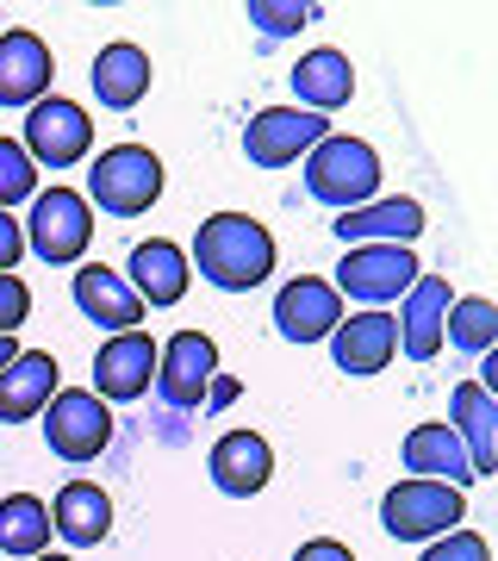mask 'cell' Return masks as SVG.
<instances>
[{
	"label": "cell",
	"instance_id": "obj_7",
	"mask_svg": "<svg viewBox=\"0 0 498 561\" xmlns=\"http://www.w3.org/2000/svg\"><path fill=\"white\" fill-rule=\"evenodd\" d=\"M418 275L424 268H418V256H412L405 243H356V250H343L331 287L349 294V300H361L368 312H380L386 300H405Z\"/></svg>",
	"mask_w": 498,
	"mask_h": 561
},
{
	"label": "cell",
	"instance_id": "obj_34",
	"mask_svg": "<svg viewBox=\"0 0 498 561\" xmlns=\"http://www.w3.org/2000/svg\"><path fill=\"white\" fill-rule=\"evenodd\" d=\"M238 400V381H224V375H212V387H206V405L219 412V405H231Z\"/></svg>",
	"mask_w": 498,
	"mask_h": 561
},
{
	"label": "cell",
	"instance_id": "obj_19",
	"mask_svg": "<svg viewBox=\"0 0 498 561\" xmlns=\"http://www.w3.org/2000/svg\"><path fill=\"white\" fill-rule=\"evenodd\" d=\"M331 356H337V368L343 375H356V381L380 375V368L398 356L393 319H386V312H349V319L331 331Z\"/></svg>",
	"mask_w": 498,
	"mask_h": 561
},
{
	"label": "cell",
	"instance_id": "obj_10",
	"mask_svg": "<svg viewBox=\"0 0 498 561\" xmlns=\"http://www.w3.org/2000/svg\"><path fill=\"white\" fill-rule=\"evenodd\" d=\"M331 138V119L319 113H299V106H262L256 119L243 125V157L256 162V169H287L299 162L312 144Z\"/></svg>",
	"mask_w": 498,
	"mask_h": 561
},
{
	"label": "cell",
	"instance_id": "obj_4",
	"mask_svg": "<svg viewBox=\"0 0 498 561\" xmlns=\"http://www.w3.org/2000/svg\"><path fill=\"white\" fill-rule=\"evenodd\" d=\"M25 231V250L50 268H69V262L88 256V243H94V206L81 201L76 187H44L32 194V219L20 225Z\"/></svg>",
	"mask_w": 498,
	"mask_h": 561
},
{
	"label": "cell",
	"instance_id": "obj_31",
	"mask_svg": "<svg viewBox=\"0 0 498 561\" xmlns=\"http://www.w3.org/2000/svg\"><path fill=\"white\" fill-rule=\"evenodd\" d=\"M32 319V287L20 275H0V337H13Z\"/></svg>",
	"mask_w": 498,
	"mask_h": 561
},
{
	"label": "cell",
	"instance_id": "obj_27",
	"mask_svg": "<svg viewBox=\"0 0 498 561\" xmlns=\"http://www.w3.org/2000/svg\"><path fill=\"white\" fill-rule=\"evenodd\" d=\"M442 337L455 343V350H474V356H486L498 343V306L493 300H449V319H442Z\"/></svg>",
	"mask_w": 498,
	"mask_h": 561
},
{
	"label": "cell",
	"instance_id": "obj_17",
	"mask_svg": "<svg viewBox=\"0 0 498 561\" xmlns=\"http://www.w3.org/2000/svg\"><path fill=\"white\" fill-rule=\"evenodd\" d=\"M187 280H194L187 250H181V243H169V238L138 243V250H131V262H125V287L143 300V312H150V306H181Z\"/></svg>",
	"mask_w": 498,
	"mask_h": 561
},
{
	"label": "cell",
	"instance_id": "obj_36",
	"mask_svg": "<svg viewBox=\"0 0 498 561\" xmlns=\"http://www.w3.org/2000/svg\"><path fill=\"white\" fill-rule=\"evenodd\" d=\"M38 561H69V556H38Z\"/></svg>",
	"mask_w": 498,
	"mask_h": 561
},
{
	"label": "cell",
	"instance_id": "obj_18",
	"mask_svg": "<svg viewBox=\"0 0 498 561\" xmlns=\"http://www.w3.org/2000/svg\"><path fill=\"white\" fill-rule=\"evenodd\" d=\"M287 81H293L299 113H319V119H331L337 106L356 101V62L343 57V50H305Z\"/></svg>",
	"mask_w": 498,
	"mask_h": 561
},
{
	"label": "cell",
	"instance_id": "obj_24",
	"mask_svg": "<svg viewBox=\"0 0 498 561\" xmlns=\"http://www.w3.org/2000/svg\"><path fill=\"white\" fill-rule=\"evenodd\" d=\"M405 468H412V481H442V486H467L474 481V468H467V449L449 424H418L412 437H405Z\"/></svg>",
	"mask_w": 498,
	"mask_h": 561
},
{
	"label": "cell",
	"instance_id": "obj_29",
	"mask_svg": "<svg viewBox=\"0 0 498 561\" xmlns=\"http://www.w3.org/2000/svg\"><path fill=\"white\" fill-rule=\"evenodd\" d=\"M305 20H319V7H299V0H250V25H262L268 38H287Z\"/></svg>",
	"mask_w": 498,
	"mask_h": 561
},
{
	"label": "cell",
	"instance_id": "obj_15",
	"mask_svg": "<svg viewBox=\"0 0 498 561\" xmlns=\"http://www.w3.org/2000/svg\"><path fill=\"white\" fill-rule=\"evenodd\" d=\"M449 431L461 437V449H467V468H474V481H486V474H498V393H486L479 381H461L455 393H449Z\"/></svg>",
	"mask_w": 498,
	"mask_h": 561
},
{
	"label": "cell",
	"instance_id": "obj_23",
	"mask_svg": "<svg viewBox=\"0 0 498 561\" xmlns=\"http://www.w3.org/2000/svg\"><path fill=\"white\" fill-rule=\"evenodd\" d=\"M343 238V250H356V243H412L424 238V206L418 201H368L356 206V213H337V225H331Z\"/></svg>",
	"mask_w": 498,
	"mask_h": 561
},
{
	"label": "cell",
	"instance_id": "obj_25",
	"mask_svg": "<svg viewBox=\"0 0 498 561\" xmlns=\"http://www.w3.org/2000/svg\"><path fill=\"white\" fill-rule=\"evenodd\" d=\"M106 530H113V500L94 481L62 486L57 505H50V537L76 542V549H94V542H106Z\"/></svg>",
	"mask_w": 498,
	"mask_h": 561
},
{
	"label": "cell",
	"instance_id": "obj_12",
	"mask_svg": "<svg viewBox=\"0 0 498 561\" xmlns=\"http://www.w3.org/2000/svg\"><path fill=\"white\" fill-rule=\"evenodd\" d=\"M343 324V294L319 275H299L275 294V331L287 343H324Z\"/></svg>",
	"mask_w": 498,
	"mask_h": 561
},
{
	"label": "cell",
	"instance_id": "obj_30",
	"mask_svg": "<svg viewBox=\"0 0 498 561\" xmlns=\"http://www.w3.org/2000/svg\"><path fill=\"white\" fill-rule=\"evenodd\" d=\"M418 561H493V549H486L479 530H449V537H437Z\"/></svg>",
	"mask_w": 498,
	"mask_h": 561
},
{
	"label": "cell",
	"instance_id": "obj_28",
	"mask_svg": "<svg viewBox=\"0 0 498 561\" xmlns=\"http://www.w3.org/2000/svg\"><path fill=\"white\" fill-rule=\"evenodd\" d=\"M38 194V169H32V157L20 150V138H0V213L7 206H20Z\"/></svg>",
	"mask_w": 498,
	"mask_h": 561
},
{
	"label": "cell",
	"instance_id": "obj_16",
	"mask_svg": "<svg viewBox=\"0 0 498 561\" xmlns=\"http://www.w3.org/2000/svg\"><path fill=\"white\" fill-rule=\"evenodd\" d=\"M57 381H62V368L50 350H20V356L0 368V424L38 419L44 405L57 400Z\"/></svg>",
	"mask_w": 498,
	"mask_h": 561
},
{
	"label": "cell",
	"instance_id": "obj_5",
	"mask_svg": "<svg viewBox=\"0 0 498 561\" xmlns=\"http://www.w3.org/2000/svg\"><path fill=\"white\" fill-rule=\"evenodd\" d=\"M461 518H467V500H461V486L442 481H398L380 500V530L398 542H437L461 530Z\"/></svg>",
	"mask_w": 498,
	"mask_h": 561
},
{
	"label": "cell",
	"instance_id": "obj_21",
	"mask_svg": "<svg viewBox=\"0 0 498 561\" xmlns=\"http://www.w3.org/2000/svg\"><path fill=\"white\" fill-rule=\"evenodd\" d=\"M150 76H157V69H150V50L119 38L94 57V76L88 81H94V101L106 106V113H131V106L150 94Z\"/></svg>",
	"mask_w": 498,
	"mask_h": 561
},
{
	"label": "cell",
	"instance_id": "obj_35",
	"mask_svg": "<svg viewBox=\"0 0 498 561\" xmlns=\"http://www.w3.org/2000/svg\"><path fill=\"white\" fill-rule=\"evenodd\" d=\"M13 356H20V337H0V368H7Z\"/></svg>",
	"mask_w": 498,
	"mask_h": 561
},
{
	"label": "cell",
	"instance_id": "obj_9",
	"mask_svg": "<svg viewBox=\"0 0 498 561\" xmlns=\"http://www.w3.org/2000/svg\"><path fill=\"white\" fill-rule=\"evenodd\" d=\"M219 375V343L206 331H175V337L157 350V393L169 412H194L206 405V387Z\"/></svg>",
	"mask_w": 498,
	"mask_h": 561
},
{
	"label": "cell",
	"instance_id": "obj_11",
	"mask_svg": "<svg viewBox=\"0 0 498 561\" xmlns=\"http://www.w3.org/2000/svg\"><path fill=\"white\" fill-rule=\"evenodd\" d=\"M150 381H157V343L143 337V331H119V337H106L94 350V400H143L150 393Z\"/></svg>",
	"mask_w": 498,
	"mask_h": 561
},
{
	"label": "cell",
	"instance_id": "obj_22",
	"mask_svg": "<svg viewBox=\"0 0 498 561\" xmlns=\"http://www.w3.org/2000/svg\"><path fill=\"white\" fill-rule=\"evenodd\" d=\"M76 306H81L94 324H106L113 337H119V331H138V324H143V300L125 287L119 268H106V262H81V268H76Z\"/></svg>",
	"mask_w": 498,
	"mask_h": 561
},
{
	"label": "cell",
	"instance_id": "obj_3",
	"mask_svg": "<svg viewBox=\"0 0 498 561\" xmlns=\"http://www.w3.org/2000/svg\"><path fill=\"white\" fill-rule=\"evenodd\" d=\"M88 206H100L106 219H138L150 206L162 201V162L157 150H143V144H113V150H100L94 169H88Z\"/></svg>",
	"mask_w": 498,
	"mask_h": 561
},
{
	"label": "cell",
	"instance_id": "obj_20",
	"mask_svg": "<svg viewBox=\"0 0 498 561\" xmlns=\"http://www.w3.org/2000/svg\"><path fill=\"white\" fill-rule=\"evenodd\" d=\"M442 319H449V280L442 275H418L412 280V294H405V306H398V350L412 362H430L442 350Z\"/></svg>",
	"mask_w": 498,
	"mask_h": 561
},
{
	"label": "cell",
	"instance_id": "obj_6",
	"mask_svg": "<svg viewBox=\"0 0 498 561\" xmlns=\"http://www.w3.org/2000/svg\"><path fill=\"white\" fill-rule=\"evenodd\" d=\"M20 150L32 157V169H76V162L94 150V119H88V106L62 101V94H44L38 106H25Z\"/></svg>",
	"mask_w": 498,
	"mask_h": 561
},
{
	"label": "cell",
	"instance_id": "obj_33",
	"mask_svg": "<svg viewBox=\"0 0 498 561\" xmlns=\"http://www.w3.org/2000/svg\"><path fill=\"white\" fill-rule=\"evenodd\" d=\"M293 561H356V556H349V542H337V537H312V542L293 549Z\"/></svg>",
	"mask_w": 498,
	"mask_h": 561
},
{
	"label": "cell",
	"instance_id": "obj_8",
	"mask_svg": "<svg viewBox=\"0 0 498 561\" xmlns=\"http://www.w3.org/2000/svg\"><path fill=\"white\" fill-rule=\"evenodd\" d=\"M44 419V443H50V456L62 461H94L106 443H113V412L106 400H94L88 387H57V400L38 412Z\"/></svg>",
	"mask_w": 498,
	"mask_h": 561
},
{
	"label": "cell",
	"instance_id": "obj_13",
	"mask_svg": "<svg viewBox=\"0 0 498 561\" xmlns=\"http://www.w3.org/2000/svg\"><path fill=\"white\" fill-rule=\"evenodd\" d=\"M206 474H212V486L231 493V500H256L262 486H268V474H275V449H268V437H256V431H224V437L212 443V456H206Z\"/></svg>",
	"mask_w": 498,
	"mask_h": 561
},
{
	"label": "cell",
	"instance_id": "obj_14",
	"mask_svg": "<svg viewBox=\"0 0 498 561\" xmlns=\"http://www.w3.org/2000/svg\"><path fill=\"white\" fill-rule=\"evenodd\" d=\"M57 57L38 32H0V106H38L50 94Z\"/></svg>",
	"mask_w": 498,
	"mask_h": 561
},
{
	"label": "cell",
	"instance_id": "obj_26",
	"mask_svg": "<svg viewBox=\"0 0 498 561\" xmlns=\"http://www.w3.org/2000/svg\"><path fill=\"white\" fill-rule=\"evenodd\" d=\"M0 556L20 561L50 556V505L38 493H7L0 500Z\"/></svg>",
	"mask_w": 498,
	"mask_h": 561
},
{
	"label": "cell",
	"instance_id": "obj_2",
	"mask_svg": "<svg viewBox=\"0 0 498 561\" xmlns=\"http://www.w3.org/2000/svg\"><path fill=\"white\" fill-rule=\"evenodd\" d=\"M305 194L337 213H356V206L380 201V150L361 138H343L331 131L324 144L305 150Z\"/></svg>",
	"mask_w": 498,
	"mask_h": 561
},
{
	"label": "cell",
	"instance_id": "obj_1",
	"mask_svg": "<svg viewBox=\"0 0 498 561\" xmlns=\"http://www.w3.org/2000/svg\"><path fill=\"white\" fill-rule=\"evenodd\" d=\"M187 268H199L224 294H250V287H262L275 275V238L250 213H212L194 231V262Z\"/></svg>",
	"mask_w": 498,
	"mask_h": 561
},
{
	"label": "cell",
	"instance_id": "obj_32",
	"mask_svg": "<svg viewBox=\"0 0 498 561\" xmlns=\"http://www.w3.org/2000/svg\"><path fill=\"white\" fill-rule=\"evenodd\" d=\"M20 256H25V231H20V219H13V213H0V275H13V268H20Z\"/></svg>",
	"mask_w": 498,
	"mask_h": 561
}]
</instances>
